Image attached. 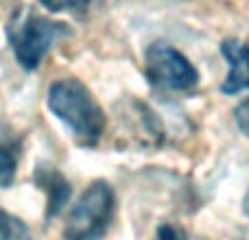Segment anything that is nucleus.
I'll list each match as a JSON object with an SVG mask.
<instances>
[{"label":"nucleus","mask_w":249,"mask_h":240,"mask_svg":"<svg viewBox=\"0 0 249 240\" xmlns=\"http://www.w3.org/2000/svg\"><path fill=\"white\" fill-rule=\"evenodd\" d=\"M20 164V142L9 129L0 127V188H9L16 181Z\"/></svg>","instance_id":"7"},{"label":"nucleus","mask_w":249,"mask_h":240,"mask_svg":"<svg viewBox=\"0 0 249 240\" xmlns=\"http://www.w3.org/2000/svg\"><path fill=\"white\" fill-rule=\"evenodd\" d=\"M116 212V194L107 181H92L66 219V240H101Z\"/></svg>","instance_id":"3"},{"label":"nucleus","mask_w":249,"mask_h":240,"mask_svg":"<svg viewBox=\"0 0 249 240\" xmlns=\"http://www.w3.org/2000/svg\"><path fill=\"white\" fill-rule=\"evenodd\" d=\"M234 120H236L238 129L249 137V99H245L243 103L236 105V109H234Z\"/></svg>","instance_id":"10"},{"label":"nucleus","mask_w":249,"mask_h":240,"mask_svg":"<svg viewBox=\"0 0 249 240\" xmlns=\"http://www.w3.org/2000/svg\"><path fill=\"white\" fill-rule=\"evenodd\" d=\"M68 35V26L37 13L31 7L13 11L7 24V39L16 61L24 70H37L51 48Z\"/></svg>","instance_id":"2"},{"label":"nucleus","mask_w":249,"mask_h":240,"mask_svg":"<svg viewBox=\"0 0 249 240\" xmlns=\"http://www.w3.org/2000/svg\"><path fill=\"white\" fill-rule=\"evenodd\" d=\"M53 13H86L92 0H37Z\"/></svg>","instance_id":"9"},{"label":"nucleus","mask_w":249,"mask_h":240,"mask_svg":"<svg viewBox=\"0 0 249 240\" xmlns=\"http://www.w3.org/2000/svg\"><path fill=\"white\" fill-rule=\"evenodd\" d=\"M243 210H245V214L249 216V190H247V194H245V199H243Z\"/></svg>","instance_id":"12"},{"label":"nucleus","mask_w":249,"mask_h":240,"mask_svg":"<svg viewBox=\"0 0 249 240\" xmlns=\"http://www.w3.org/2000/svg\"><path fill=\"white\" fill-rule=\"evenodd\" d=\"M35 184H37L48 197V216H55L70 197L68 181H66L64 175L57 172L55 168L42 166V168H37V172H35Z\"/></svg>","instance_id":"6"},{"label":"nucleus","mask_w":249,"mask_h":240,"mask_svg":"<svg viewBox=\"0 0 249 240\" xmlns=\"http://www.w3.org/2000/svg\"><path fill=\"white\" fill-rule=\"evenodd\" d=\"M48 109L83 146H94L105 131V112L79 79H57L46 94Z\"/></svg>","instance_id":"1"},{"label":"nucleus","mask_w":249,"mask_h":240,"mask_svg":"<svg viewBox=\"0 0 249 240\" xmlns=\"http://www.w3.org/2000/svg\"><path fill=\"white\" fill-rule=\"evenodd\" d=\"M225 61H228V74L221 83L223 94H241L249 90V46L241 39H225L221 44Z\"/></svg>","instance_id":"5"},{"label":"nucleus","mask_w":249,"mask_h":240,"mask_svg":"<svg viewBox=\"0 0 249 240\" xmlns=\"http://www.w3.org/2000/svg\"><path fill=\"white\" fill-rule=\"evenodd\" d=\"M144 68L151 83L184 92L197 86L199 72L190 59L166 42H153L144 52Z\"/></svg>","instance_id":"4"},{"label":"nucleus","mask_w":249,"mask_h":240,"mask_svg":"<svg viewBox=\"0 0 249 240\" xmlns=\"http://www.w3.org/2000/svg\"><path fill=\"white\" fill-rule=\"evenodd\" d=\"M158 240H188L177 225H162L158 229Z\"/></svg>","instance_id":"11"},{"label":"nucleus","mask_w":249,"mask_h":240,"mask_svg":"<svg viewBox=\"0 0 249 240\" xmlns=\"http://www.w3.org/2000/svg\"><path fill=\"white\" fill-rule=\"evenodd\" d=\"M0 240H31V229L24 221L4 207H0Z\"/></svg>","instance_id":"8"}]
</instances>
